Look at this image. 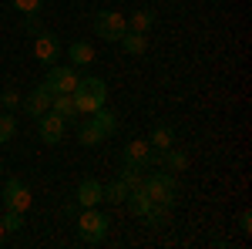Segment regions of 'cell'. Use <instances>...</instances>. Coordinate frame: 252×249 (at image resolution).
<instances>
[{
  "instance_id": "17",
  "label": "cell",
  "mask_w": 252,
  "mask_h": 249,
  "mask_svg": "<svg viewBox=\"0 0 252 249\" xmlns=\"http://www.w3.org/2000/svg\"><path fill=\"white\" fill-rule=\"evenodd\" d=\"M161 169H165V172H185V169H189V155L185 152H178V148H168V152H165V162H161Z\"/></svg>"
},
{
  "instance_id": "13",
  "label": "cell",
  "mask_w": 252,
  "mask_h": 249,
  "mask_svg": "<svg viewBox=\"0 0 252 249\" xmlns=\"http://www.w3.org/2000/svg\"><path fill=\"white\" fill-rule=\"evenodd\" d=\"M118 44L125 47V54H135V58H141V54L148 51V37H145V34H138V31H125Z\"/></svg>"
},
{
  "instance_id": "5",
  "label": "cell",
  "mask_w": 252,
  "mask_h": 249,
  "mask_svg": "<svg viewBox=\"0 0 252 249\" xmlns=\"http://www.w3.org/2000/svg\"><path fill=\"white\" fill-rule=\"evenodd\" d=\"M125 31H128V20L121 17L118 10H97V17H94V34H97L101 40L118 44Z\"/></svg>"
},
{
  "instance_id": "24",
  "label": "cell",
  "mask_w": 252,
  "mask_h": 249,
  "mask_svg": "<svg viewBox=\"0 0 252 249\" xmlns=\"http://www.w3.org/2000/svg\"><path fill=\"white\" fill-rule=\"evenodd\" d=\"M0 108H3V111H17V108H20V95L14 91V88L0 91Z\"/></svg>"
},
{
  "instance_id": "16",
  "label": "cell",
  "mask_w": 252,
  "mask_h": 249,
  "mask_svg": "<svg viewBox=\"0 0 252 249\" xmlns=\"http://www.w3.org/2000/svg\"><path fill=\"white\" fill-rule=\"evenodd\" d=\"M51 111H54L58 118H64V121H67V118H74V115H78L74 98H71V95H54V98H51Z\"/></svg>"
},
{
  "instance_id": "12",
  "label": "cell",
  "mask_w": 252,
  "mask_h": 249,
  "mask_svg": "<svg viewBox=\"0 0 252 249\" xmlns=\"http://www.w3.org/2000/svg\"><path fill=\"white\" fill-rule=\"evenodd\" d=\"M104 138H108V135L94 125V118H84V121L78 125V142L84 145V148H94V145H101V142H104Z\"/></svg>"
},
{
  "instance_id": "15",
  "label": "cell",
  "mask_w": 252,
  "mask_h": 249,
  "mask_svg": "<svg viewBox=\"0 0 252 249\" xmlns=\"http://www.w3.org/2000/svg\"><path fill=\"white\" fill-rule=\"evenodd\" d=\"M152 229H161V226H168V219H172V206H161V202H152L148 212L141 215Z\"/></svg>"
},
{
  "instance_id": "6",
  "label": "cell",
  "mask_w": 252,
  "mask_h": 249,
  "mask_svg": "<svg viewBox=\"0 0 252 249\" xmlns=\"http://www.w3.org/2000/svg\"><path fill=\"white\" fill-rule=\"evenodd\" d=\"M0 202H3V209L27 212L34 199H31V189H27L20 178H7V182H3V189H0Z\"/></svg>"
},
{
  "instance_id": "28",
  "label": "cell",
  "mask_w": 252,
  "mask_h": 249,
  "mask_svg": "<svg viewBox=\"0 0 252 249\" xmlns=\"http://www.w3.org/2000/svg\"><path fill=\"white\" fill-rule=\"evenodd\" d=\"M3 243H7V229L0 226V246H3Z\"/></svg>"
},
{
  "instance_id": "19",
  "label": "cell",
  "mask_w": 252,
  "mask_h": 249,
  "mask_svg": "<svg viewBox=\"0 0 252 249\" xmlns=\"http://www.w3.org/2000/svg\"><path fill=\"white\" fill-rule=\"evenodd\" d=\"M155 27V14L152 10H135L131 20H128V31H138V34H148Z\"/></svg>"
},
{
  "instance_id": "7",
  "label": "cell",
  "mask_w": 252,
  "mask_h": 249,
  "mask_svg": "<svg viewBox=\"0 0 252 249\" xmlns=\"http://www.w3.org/2000/svg\"><path fill=\"white\" fill-rule=\"evenodd\" d=\"M148 155H152V145H148L145 138H135V142L125 145V165H128V169H138V172H148V169H152V165H148Z\"/></svg>"
},
{
  "instance_id": "26",
  "label": "cell",
  "mask_w": 252,
  "mask_h": 249,
  "mask_svg": "<svg viewBox=\"0 0 252 249\" xmlns=\"http://www.w3.org/2000/svg\"><path fill=\"white\" fill-rule=\"evenodd\" d=\"M239 229L246 232V236L252 232V212H242V215H239Z\"/></svg>"
},
{
  "instance_id": "23",
  "label": "cell",
  "mask_w": 252,
  "mask_h": 249,
  "mask_svg": "<svg viewBox=\"0 0 252 249\" xmlns=\"http://www.w3.org/2000/svg\"><path fill=\"white\" fill-rule=\"evenodd\" d=\"M0 226H3L7 232H20V229H24V212L7 209V212H3V219H0Z\"/></svg>"
},
{
  "instance_id": "4",
  "label": "cell",
  "mask_w": 252,
  "mask_h": 249,
  "mask_svg": "<svg viewBox=\"0 0 252 249\" xmlns=\"http://www.w3.org/2000/svg\"><path fill=\"white\" fill-rule=\"evenodd\" d=\"M78 68H67V64H51L47 68V77H44V88L51 95H71L78 88Z\"/></svg>"
},
{
  "instance_id": "22",
  "label": "cell",
  "mask_w": 252,
  "mask_h": 249,
  "mask_svg": "<svg viewBox=\"0 0 252 249\" xmlns=\"http://www.w3.org/2000/svg\"><path fill=\"white\" fill-rule=\"evenodd\" d=\"M91 118H94V125H97V128H101L104 135H108V138H111V135L118 132V118L111 115V111H104V108H97V111H94Z\"/></svg>"
},
{
  "instance_id": "14",
  "label": "cell",
  "mask_w": 252,
  "mask_h": 249,
  "mask_svg": "<svg viewBox=\"0 0 252 249\" xmlns=\"http://www.w3.org/2000/svg\"><path fill=\"white\" fill-rule=\"evenodd\" d=\"M67 54H71V68H88V64L94 61V47H91L88 40H74Z\"/></svg>"
},
{
  "instance_id": "9",
  "label": "cell",
  "mask_w": 252,
  "mask_h": 249,
  "mask_svg": "<svg viewBox=\"0 0 252 249\" xmlns=\"http://www.w3.org/2000/svg\"><path fill=\"white\" fill-rule=\"evenodd\" d=\"M34 58L40 64H54L61 58V40L51 34V31H40L37 37H34Z\"/></svg>"
},
{
  "instance_id": "21",
  "label": "cell",
  "mask_w": 252,
  "mask_h": 249,
  "mask_svg": "<svg viewBox=\"0 0 252 249\" xmlns=\"http://www.w3.org/2000/svg\"><path fill=\"white\" fill-rule=\"evenodd\" d=\"M17 135V115L14 111H0V145H7Z\"/></svg>"
},
{
  "instance_id": "20",
  "label": "cell",
  "mask_w": 252,
  "mask_h": 249,
  "mask_svg": "<svg viewBox=\"0 0 252 249\" xmlns=\"http://www.w3.org/2000/svg\"><path fill=\"white\" fill-rule=\"evenodd\" d=\"M128 192H131V189L118 178V182H111V185H104V202H111V206H125Z\"/></svg>"
},
{
  "instance_id": "27",
  "label": "cell",
  "mask_w": 252,
  "mask_h": 249,
  "mask_svg": "<svg viewBox=\"0 0 252 249\" xmlns=\"http://www.w3.org/2000/svg\"><path fill=\"white\" fill-rule=\"evenodd\" d=\"M64 212H67V215H78V212H81L78 199H71V202H67V206H64Z\"/></svg>"
},
{
  "instance_id": "3",
  "label": "cell",
  "mask_w": 252,
  "mask_h": 249,
  "mask_svg": "<svg viewBox=\"0 0 252 249\" xmlns=\"http://www.w3.org/2000/svg\"><path fill=\"white\" fill-rule=\"evenodd\" d=\"M108 226H111V219H108L104 212H97V206L78 212V236H81V243L97 246V243L108 236Z\"/></svg>"
},
{
  "instance_id": "1",
  "label": "cell",
  "mask_w": 252,
  "mask_h": 249,
  "mask_svg": "<svg viewBox=\"0 0 252 249\" xmlns=\"http://www.w3.org/2000/svg\"><path fill=\"white\" fill-rule=\"evenodd\" d=\"M74 98V108L78 115H94L97 108H104V98H108V84L101 77H81L78 88L71 91Z\"/></svg>"
},
{
  "instance_id": "10",
  "label": "cell",
  "mask_w": 252,
  "mask_h": 249,
  "mask_svg": "<svg viewBox=\"0 0 252 249\" xmlns=\"http://www.w3.org/2000/svg\"><path fill=\"white\" fill-rule=\"evenodd\" d=\"M51 98H54V95H51L44 84H37V88H34L27 98H20V108H24L31 118H40L44 111H51Z\"/></svg>"
},
{
  "instance_id": "8",
  "label": "cell",
  "mask_w": 252,
  "mask_h": 249,
  "mask_svg": "<svg viewBox=\"0 0 252 249\" xmlns=\"http://www.w3.org/2000/svg\"><path fill=\"white\" fill-rule=\"evenodd\" d=\"M37 135L44 145H58L61 138H64V118H58L54 111H44L37 118Z\"/></svg>"
},
{
  "instance_id": "29",
  "label": "cell",
  "mask_w": 252,
  "mask_h": 249,
  "mask_svg": "<svg viewBox=\"0 0 252 249\" xmlns=\"http://www.w3.org/2000/svg\"><path fill=\"white\" fill-rule=\"evenodd\" d=\"M0 172H3V162H0Z\"/></svg>"
},
{
  "instance_id": "18",
  "label": "cell",
  "mask_w": 252,
  "mask_h": 249,
  "mask_svg": "<svg viewBox=\"0 0 252 249\" xmlns=\"http://www.w3.org/2000/svg\"><path fill=\"white\" fill-rule=\"evenodd\" d=\"M152 148H158V152H168L175 145V132L168 128V125H158L155 132H152V142H148Z\"/></svg>"
},
{
  "instance_id": "25",
  "label": "cell",
  "mask_w": 252,
  "mask_h": 249,
  "mask_svg": "<svg viewBox=\"0 0 252 249\" xmlns=\"http://www.w3.org/2000/svg\"><path fill=\"white\" fill-rule=\"evenodd\" d=\"M10 3H14V10L27 14V17H34L40 7H44V0H10Z\"/></svg>"
},
{
  "instance_id": "2",
  "label": "cell",
  "mask_w": 252,
  "mask_h": 249,
  "mask_svg": "<svg viewBox=\"0 0 252 249\" xmlns=\"http://www.w3.org/2000/svg\"><path fill=\"white\" fill-rule=\"evenodd\" d=\"M141 189H145V195L152 202L175 206V199H178V178H175V172H145Z\"/></svg>"
},
{
  "instance_id": "11",
  "label": "cell",
  "mask_w": 252,
  "mask_h": 249,
  "mask_svg": "<svg viewBox=\"0 0 252 249\" xmlns=\"http://www.w3.org/2000/svg\"><path fill=\"white\" fill-rule=\"evenodd\" d=\"M74 199H78L81 209H91L97 202H104V185H101L97 178H84L78 185V192H74Z\"/></svg>"
}]
</instances>
